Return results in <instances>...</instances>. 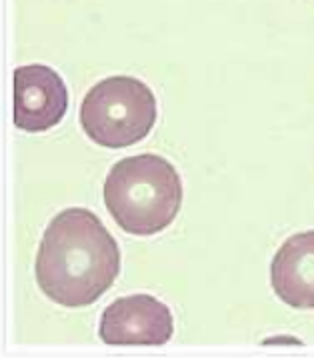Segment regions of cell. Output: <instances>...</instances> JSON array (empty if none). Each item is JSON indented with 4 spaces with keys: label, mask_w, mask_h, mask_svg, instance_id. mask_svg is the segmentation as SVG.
<instances>
[{
    "label": "cell",
    "mask_w": 314,
    "mask_h": 358,
    "mask_svg": "<svg viewBox=\"0 0 314 358\" xmlns=\"http://www.w3.org/2000/svg\"><path fill=\"white\" fill-rule=\"evenodd\" d=\"M34 271L38 287L50 301L83 308L115 285L120 250L94 213L66 208L44 230Z\"/></svg>",
    "instance_id": "1"
},
{
    "label": "cell",
    "mask_w": 314,
    "mask_h": 358,
    "mask_svg": "<svg viewBox=\"0 0 314 358\" xmlns=\"http://www.w3.org/2000/svg\"><path fill=\"white\" fill-rule=\"evenodd\" d=\"M104 206L116 224L134 236L171 227L183 206V180L166 158L138 155L118 160L104 188Z\"/></svg>",
    "instance_id": "2"
},
{
    "label": "cell",
    "mask_w": 314,
    "mask_h": 358,
    "mask_svg": "<svg viewBox=\"0 0 314 358\" xmlns=\"http://www.w3.org/2000/svg\"><path fill=\"white\" fill-rule=\"evenodd\" d=\"M157 122V99L143 80L110 76L92 86L80 104V124L92 143L127 148L150 134Z\"/></svg>",
    "instance_id": "3"
},
{
    "label": "cell",
    "mask_w": 314,
    "mask_h": 358,
    "mask_svg": "<svg viewBox=\"0 0 314 358\" xmlns=\"http://www.w3.org/2000/svg\"><path fill=\"white\" fill-rule=\"evenodd\" d=\"M99 334L110 346H162L174 334V320L164 302L150 294H132L106 306Z\"/></svg>",
    "instance_id": "4"
},
{
    "label": "cell",
    "mask_w": 314,
    "mask_h": 358,
    "mask_svg": "<svg viewBox=\"0 0 314 358\" xmlns=\"http://www.w3.org/2000/svg\"><path fill=\"white\" fill-rule=\"evenodd\" d=\"M69 108V90L62 76L44 64L15 71V127L24 132L55 129Z\"/></svg>",
    "instance_id": "5"
},
{
    "label": "cell",
    "mask_w": 314,
    "mask_h": 358,
    "mask_svg": "<svg viewBox=\"0 0 314 358\" xmlns=\"http://www.w3.org/2000/svg\"><path fill=\"white\" fill-rule=\"evenodd\" d=\"M271 282L290 308L314 310V230L286 238L272 258Z\"/></svg>",
    "instance_id": "6"
}]
</instances>
